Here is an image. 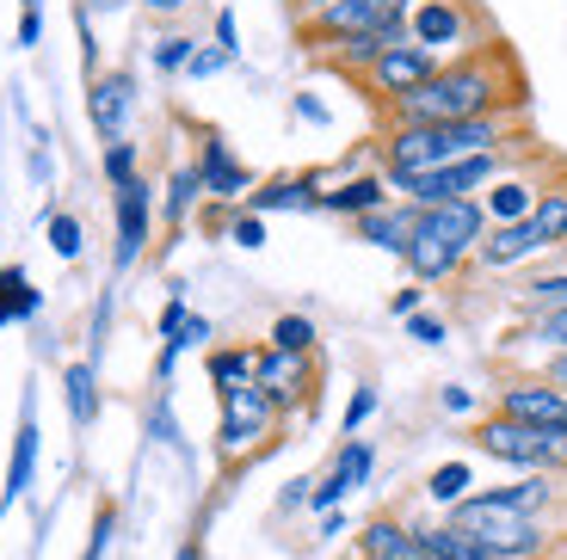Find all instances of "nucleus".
I'll list each match as a JSON object with an SVG mask.
<instances>
[{
  "label": "nucleus",
  "instance_id": "f257e3e1",
  "mask_svg": "<svg viewBox=\"0 0 567 560\" xmlns=\"http://www.w3.org/2000/svg\"><path fill=\"white\" fill-rule=\"evenodd\" d=\"M525 74L512 62L506 43H482L468 56H451L420 93L389 105V124H463V117H494V112H525Z\"/></svg>",
  "mask_w": 567,
  "mask_h": 560
},
{
  "label": "nucleus",
  "instance_id": "f03ea898",
  "mask_svg": "<svg viewBox=\"0 0 567 560\" xmlns=\"http://www.w3.org/2000/svg\"><path fill=\"white\" fill-rule=\"evenodd\" d=\"M451 523H456V530H468L482 548H494L499 560H549V548L561 542V536H555V523L525 518V511H506V505L482 499V492L456 505Z\"/></svg>",
  "mask_w": 567,
  "mask_h": 560
},
{
  "label": "nucleus",
  "instance_id": "7ed1b4c3",
  "mask_svg": "<svg viewBox=\"0 0 567 560\" xmlns=\"http://www.w3.org/2000/svg\"><path fill=\"white\" fill-rule=\"evenodd\" d=\"M475 449L487 463L512 468V475H567V437L561 432H530V425L506 419V413H487L475 419Z\"/></svg>",
  "mask_w": 567,
  "mask_h": 560
},
{
  "label": "nucleus",
  "instance_id": "20e7f679",
  "mask_svg": "<svg viewBox=\"0 0 567 560\" xmlns=\"http://www.w3.org/2000/svg\"><path fill=\"white\" fill-rule=\"evenodd\" d=\"M216 406H223V419H216V456H223V463H247V456H259V449L278 437L284 413H278V401H271L259 382L223 388Z\"/></svg>",
  "mask_w": 567,
  "mask_h": 560
},
{
  "label": "nucleus",
  "instance_id": "39448f33",
  "mask_svg": "<svg viewBox=\"0 0 567 560\" xmlns=\"http://www.w3.org/2000/svg\"><path fill=\"white\" fill-rule=\"evenodd\" d=\"M499 173H512V155H463V160H451V167L420 173V179H413V191H408V204H420V210L463 204V197H482Z\"/></svg>",
  "mask_w": 567,
  "mask_h": 560
},
{
  "label": "nucleus",
  "instance_id": "423d86ee",
  "mask_svg": "<svg viewBox=\"0 0 567 560\" xmlns=\"http://www.w3.org/2000/svg\"><path fill=\"white\" fill-rule=\"evenodd\" d=\"M475 31H482V19H475V7H468V0H420V7H413V19H408V43L439 50L444 62L468 56V50H482V43H475Z\"/></svg>",
  "mask_w": 567,
  "mask_h": 560
},
{
  "label": "nucleus",
  "instance_id": "0eeeda50",
  "mask_svg": "<svg viewBox=\"0 0 567 560\" xmlns=\"http://www.w3.org/2000/svg\"><path fill=\"white\" fill-rule=\"evenodd\" d=\"M494 413H506V419L530 425V432H561L567 437V394L555 388L549 376H506L494 388Z\"/></svg>",
  "mask_w": 567,
  "mask_h": 560
},
{
  "label": "nucleus",
  "instance_id": "6e6552de",
  "mask_svg": "<svg viewBox=\"0 0 567 560\" xmlns=\"http://www.w3.org/2000/svg\"><path fill=\"white\" fill-rule=\"evenodd\" d=\"M439 69H444L439 50H425V43H395V50H383V62H377V69L364 74V86H370V98H377V105L389 112L395 98L420 93V86L432 81Z\"/></svg>",
  "mask_w": 567,
  "mask_h": 560
},
{
  "label": "nucleus",
  "instance_id": "1a4fd4ad",
  "mask_svg": "<svg viewBox=\"0 0 567 560\" xmlns=\"http://www.w3.org/2000/svg\"><path fill=\"white\" fill-rule=\"evenodd\" d=\"M487 210H482V197H463V204H439V210H420V235L425 240H439L451 259H475V247L487 240Z\"/></svg>",
  "mask_w": 567,
  "mask_h": 560
},
{
  "label": "nucleus",
  "instance_id": "9d476101",
  "mask_svg": "<svg viewBox=\"0 0 567 560\" xmlns=\"http://www.w3.org/2000/svg\"><path fill=\"white\" fill-rule=\"evenodd\" d=\"M370 475H377V449H370L364 437H346V444L333 449V468H327V475L315 480L309 505H315V511H321V518H327V511H340V505L352 499V492L364 487Z\"/></svg>",
  "mask_w": 567,
  "mask_h": 560
},
{
  "label": "nucleus",
  "instance_id": "9b49d317",
  "mask_svg": "<svg viewBox=\"0 0 567 560\" xmlns=\"http://www.w3.org/2000/svg\"><path fill=\"white\" fill-rule=\"evenodd\" d=\"M86 117H93V129L105 142H124L130 117H136V74L130 69L93 74V86H86Z\"/></svg>",
  "mask_w": 567,
  "mask_h": 560
},
{
  "label": "nucleus",
  "instance_id": "f8f14e48",
  "mask_svg": "<svg viewBox=\"0 0 567 560\" xmlns=\"http://www.w3.org/2000/svg\"><path fill=\"white\" fill-rule=\"evenodd\" d=\"M482 499L506 505V511H525V518H543V523H555L567 511L561 475H512V480H499V487H482Z\"/></svg>",
  "mask_w": 567,
  "mask_h": 560
},
{
  "label": "nucleus",
  "instance_id": "ddd939ff",
  "mask_svg": "<svg viewBox=\"0 0 567 560\" xmlns=\"http://www.w3.org/2000/svg\"><path fill=\"white\" fill-rule=\"evenodd\" d=\"M254 382L278 401V413H290L297 401H309L315 388V357H297V351H278V345H259V370Z\"/></svg>",
  "mask_w": 567,
  "mask_h": 560
},
{
  "label": "nucleus",
  "instance_id": "4468645a",
  "mask_svg": "<svg viewBox=\"0 0 567 560\" xmlns=\"http://www.w3.org/2000/svg\"><path fill=\"white\" fill-rule=\"evenodd\" d=\"M117 266H136L142 252H148V222H155V185L148 179H130L117 185Z\"/></svg>",
  "mask_w": 567,
  "mask_h": 560
},
{
  "label": "nucleus",
  "instance_id": "2eb2a0df",
  "mask_svg": "<svg viewBox=\"0 0 567 560\" xmlns=\"http://www.w3.org/2000/svg\"><path fill=\"white\" fill-rule=\"evenodd\" d=\"M198 173H204V197H216V204H247L254 197V173L235 160V148L216 129H204L198 142Z\"/></svg>",
  "mask_w": 567,
  "mask_h": 560
},
{
  "label": "nucleus",
  "instance_id": "dca6fc26",
  "mask_svg": "<svg viewBox=\"0 0 567 560\" xmlns=\"http://www.w3.org/2000/svg\"><path fill=\"white\" fill-rule=\"evenodd\" d=\"M321 173H278V179L254 185L247 210L254 216H297V210H321Z\"/></svg>",
  "mask_w": 567,
  "mask_h": 560
},
{
  "label": "nucleus",
  "instance_id": "f3484780",
  "mask_svg": "<svg viewBox=\"0 0 567 560\" xmlns=\"http://www.w3.org/2000/svg\"><path fill=\"white\" fill-rule=\"evenodd\" d=\"M383 204H395L383 167L352 173V179H340V185H327V191H321V210H327V216H346V222H364V216H377Z\"/></svg>",
  "mask_w": 567,
  "mask_h": 560
},
{
  "label": "nucleus",
  "instance_id": "a211bd4d",
  "mask_svg": "<svg viewBox=\"0 0 567 560\" xmlns=\"http://www.w3.org/2000/svg\"><path fill=\"white\" fill-rule=\"evenodd\" d=\"M352 235L364 240V247H377V252H395V259H408V247L420 240V204L395 197V204H383L377 216L352 222Z\"/></svg>",
  "mask_w": 567,
  "mask_h": 560
},
{
  "label": "nucleus",
  "instance_id": "6ab92c4d",
  "mask_svg": "<svg viewBox=\"0 0 567 560\" xmlns=\"http://www.w3.org/2000/svg\"><path fill=\"white\" fill-rule=\"evenodd\" d=\"M537 191H543V179H530L525 167L499 173V179L482 191V210H487V222H494V228H506V222H525V216L537 210Z\"/></svg>",
  "mask_w": 567,
  "mask_h": 560
},
{
  "label": "nucleus",
  "instance_id": "aec40b11",
  "mask_svg": "<svg viewBox=\"0 0 567 560\" xmlns=\"http://www.w3.org/2000/svg\"><path fill=\"white\" fill-rule=\"evenodd\" d=\"M543 252V235L525 222H506V228H487V240L475 247V266L482 271H512V266H525V259H537Z\"/></svg>",
  "mask_w": 567,
  "mask_h": 560
},
{
  "label": "nucleus",
  "instance_id": "412c9836",
  "mask_svg": "<svg viewBox=\"0 0 567 560\" xmlns=\"http://www.w3.org/2000/svg\"><path fill=\"white\" fill-rule=\"evenodd\" d=\"M358 560H425V548L408 518H370L358 530Z\"/></svg>",
  "mask_w": 567,
  "mask_h": 560
},
{
  "label": "nucleus",
  "instance_id": "4be33fe9",
  "mask_svg": "<svg viewBox=\"0 0 567 560\" xmlns=\"http://www.w3.org/2000/svg\"><path fill=\"white\" fill-rule=\"evenodd\" d=\"M413 523V536H420V548H425V560H499L494 548H482L468 530H456L451 518H408Z\"/></svg>",
  "mask_w": 567,
  "mask_h": 560
},
{
  "label": "nucleus",
  "instance_id": "5701e85b",
  "mask_svg": "<svg viewBox=\"0 0 567 560\" xmlns=\"http://www.w3.org/2000/svg\"><path fill=\"white\" fill-rule=\"evenodd\" d=\"M31 475H38V419H19V432H13V456H7V487H0V511H13L19 499H25V487H31Z\"/></svg>",
  "mask_w": 567,
  "mask_h": 560
},
{
  "label": "nucleus",
  "instance_id": "b1692460",
  "mask_svg": "<svg viewBox=\"0 0 567 560\" xmlns=\"http://www.w3.org/2000/svg\"><path fill=\"white\" fill-rule=\"evenodd\" d=\"M463 499H475V463H463V456H451V463L425 468V505H439L444 518H451Z\"/></svg>",
  "mask_w": 567,
  "mask_h": 560
},
{
  "label": "nucleus",
  "instance_id": "393cba45",
  "mask_svg": "<svg viewBox=\"0 0 567 560\" xmlns=\"http://www.w3.org/2000/svg\"><path fill=\"white\" fill-rule=\"evenodd\" d=\"M530 228L543 235V252H555V259L567 252V179H555V185H543V191H537Z\"/></svg>",
  "mask_w": 567,
  "mask_h": 560
},
{
  "label": "nucleus",
  "instance_id": "a878e982",
  "mask_svg": "<svg viewBox=\"0 0 567 560\" xmlns=\"http://www.w3.org/2000/svg\"><path fill=\"white\" fill-rule=\"evenodd\" d=\"M62 401H69V419L74 425H93V419H100V370H93V364H69V370H62Z\"/></svg>",
  "mask_w": 567,
  "mask_h": 560
},
{
  "label": "nucleus",
  "instance_id": "bb28decb",
  "mask_svg": "<svg viewBox=\"0 0 567 560\" xmlns=\"http://www.w3.org/2000/svg\"><path fill=\"white\" fill-rule=\"evenodd\" d=\"M204 370H210V388L216 394L241 388V382H254V370H259V345H216Z\"/></svg>",
  "mask_w": 567,
  "mask_h": 560
},
{
  "label": "nucleus",
  "instance_id": "cd10ccee",
  "mask_svg": "<svg viewBox=\"0 0 567 560\" xmlns=\"http://www.w3.org/2000/svg\"><path fill=\"white\" fill-rule=\"evenodd\" d=\"M198 197H204V173H198V167H173L167 185H161V216L179 228L185 216L198 210Z\"/></svg>",
  "mask_w": 567,
  "mask_h": 560
},
{
  "label": "nucleus",
  "instance_id": "c85d7f7f",
  "mask_svg": "<svg viewBox=\"0 0 567 560\" xmlns=\"http://www.w3.org/2000/svg\"><path fill=\"white\" fill-rule=\"evenodd\" d=\"M518 345H543V351H567V309H549V314H525V326L506 333V351Z\"/></svg>",
  "mask_w": 567,
  "mask_h": 560
},
{
  "label": "nucleus",
  "instance_id": "c756f323",
  "mask_svg": "<svg viewBox=\"0 0 567 560\" xmlns=\"http://www.w3.org/2000/svg\"><path fill=\"white\" fill-rule=\"evenodd\" d=\"M401 266L413 271V283H444V278H456V271H463V259H451V252L439 247V240H413L408 247V259H401Z\"/></svg>",
  "mask_w": 567,
  "mask_h": 560
},
{
  "label": "nucleus",
  "instance_id": "7c9ffc66",
  "mask_svg": "<svg viewBox=\"0 0 567 560\" xmlns=\"http://www.w3.org/2000/svg\"><path fill=\"white\" fill-rule=\"evenodd\" d=\"M518 309L525 314H549V309H567V271H537V278L518 283Z\"/></svg>",
  "mask_w": 567,
  "mask_h": 560
},
{
  "label": "nucleus",
  "instance_id": "2f4dec72",
  "mask_svg": "<svg viewBox=\"0 0 567 560\" xmlns=\"http://www.w3.org/2000/svg\"><path fill=\"white\" fill-rule=\"evenodd\" d=\"M266 345L297 351V357H315L321 333H315V321H309V314H278V321H271V333H266Z\"/></svg>",
  "mask_w": 567,
  "mask_h": 560
},
{
  "label": "nucleus",
  "instance_id": "473e14b6",
  "mask_svg": "<svg viewBox=\"0 0 567 560\" xmlns=\"http://www.w3.org/2000/svg\"><path fill=\"white\" fill-rule=\"evenodd\" d=\"M198 56V38H185V31H161L155 38V69L161 74H185Z\"/></svg>",
  "mask_w": 567,
  "mask_h": 560
},
{
  "label": "nucleus",
  "instance_id": "72a5a7b5",
  "mask_svg": "<svg viewBox=\"0 0 567 560\" xmlns=\"http://www.w3.org/2000/svg\"><path fill=\"white\" fill-rule=\"evenodd\" d=\"M105 179H112V185L142 179V148H136V142H105Z\"/></svg>",
  "mask_w": 567,
  "mask_h": 560
},
{
  "label": "nucleus",
  "instance_id": "f704fd0d",
  "mask_svg": "<svg viewBox=\"0 0 567 560\" xmlns=\"http://www.w3.org/2000/svg\"><path fill=\"white\" fill-rule=\"evenodd\" d=\"M228 240H235L241 252H259V247H266V216H254V210L241 204V210L228 216Z\"/></svg>",
  "mask_w": 567,
  "mask_h": 560
},
{
  "label": "nucleus",
  "instance_id": "c9c22d12",
  "mask_svg": "<svg viewBox=\"0 0 567 560\" xmlns=\"http://www.w3.org/2000/svg\"><path fill=\"white\" fill-rule=\"evenodd\" d=\"M370 413H377V382H358V388H352V401H346L340 432H346V437H358V432L370 425Z\"/></svg>",
  "mask_w": 567,
  "mask_h": 560
},
{
  "label": "nucleus",
  "instance_id": "e433bc0d",
  "mask_svg": "<svg viewBox=\"0 0 567 560\" xmlns=\"http://www.w3.org/2000/svg\"><path fill=\"white\" fill-rule=\"evenodd\" d=\"M50 252H56V259H81V222H74L69 210L50 216Z\"/></svg>",
  "mask_w": 567,
  "mask_h": 560
},
{
  "label": "nucleus",
  "instance_id": "4c0bfd02",
  "mask_svg": "<svg viewBox=\"0 0 567 560\" xmlns=\"http://www.w3.org/2000/svg\"><path fill=\"white\" fill-rule=\"evenodd\" d=\"M112 536H117V511H112V505H100V518H93V536H86L81 560H105V554H112Z\"/></svg>",
  "mask_w": 567,
  "mask_h": 560
},
{
  "label": "nucleus",
  "instance_id": "58836bf2",
  "mask_svg": "<svg viewBox=\"0 0 567 560\" xmlns=\"http://www.w3.org/2000/svg\"><path fill=\"white\" fill-rule=\"evenodd\" d=\"M408 339H420V345H444V339H451V326H444V314L420 309V314H408Z\"/></svg>",
  "mask_w": 567,
  "mask_h": 560
},
{
  "label": "nucleus",
  "instance_id": "ea45409f",
  "mask_svg": "<svg viewBox=\"0 0 567 560\" xmlns=\"http://www.w3.org/2000/svg\"><path fill=\"white\" fill-rule=\"evenodd\" d=\"M216 50L223 56H241V19H235V7H216Z\"/></svg>",
  "mask_w": 567,
  "mask_h": 560
},
{
  "label": "nucleus",
  "instance_id": "a19ab883",
  "mask_svg": "<svg viewBox=\"0 0 567 560\" xmlns=\"http://www.w3.org/2000/svg\"><path fill=\"white\" fill-rule=\"evenodd\" d=\"M185 321H192V309H185V295L173 290V295H167V309H161V321H155V333H161V339H179Z\"/></svg>",
  "mask_w": 567,
  "mask_h": 560
},
{
  "label": "nucleus",
  "instance_id": "79ce46f5",
  "mask_svg": "<svg viewBox=\"0 0 567 560\" xmlns=\"http://www.w3.org/2000/svg\"><path fill=\"white\" fill-rule=\"evenodd\" d=\"M439 406L451 413V419H468V413H475V388H463V382H444V388H439Z\"/></svg>",
  "mask_w": 567,
  "mask_h": 560
},
{
  "label": "nucleus",
  "instance_id": "37998d69",
  "mask_svg": "<svg viewBox=\"0 0 567 560\" xmlns=\"http://www.w3.org/2000/svg\"><path fill=\"white\" fill-rule=\"evenodd\" d=\"M228 62H235V56H223V50L210 43V50H198V56H192V69H185V81H210V74H223Z\"/></svg>",
  "mask_w": 567,
  "mask_h": 560
},
{
  "label": "nucleus",
  "instance_id": "c03bdc74",
  "mask_svg": "<svg viewBox=\"0 0 567 560\" xmlns=\"http://www.w3.org/2000/svg\"><path fill=\"white\" fill-rule=\"evenodd\" d=\"M19 43H25V50H38V43H43V13H38V0H25V7H19Z\"/></svg>",
  "mask_w": 567,
  "mask_h": 560
},
{
  "label": "nucleus",
  "instance_id": "a18cd8bd",
  "mask_svg": "<svg viewBox=\"0 0 567 560\" xmlns=\"http://www.w3.org/2000/svg\"><path fill=\"white\" fill-rule=\"evenodd\" d=\"M204 339H210V321H204V314H192V321H185V333H179V339H161V345L192 351V345H204Z\"/></svg>",
  "mask_w": 567,
  "mask_h": 560
},
{
  "label": "nucleus",
  "instance_id": "49530a36",
  "mask_svg": "<svg viewBox=\"0 0 567 560\" xmlns=\"http://www.w3.org/2000/svg\"><path fill=\"white\" fill-rule=\"evenodd\" d=\"M297 117H302V124H327L333 112H327V98H321V93H297Z\"/></svg>",
  "mask_w": 567,
  "mask_h": 560
},
{
  "label": "nucleus",
  "instance_id": "de8ad7c7",
  "mask_svg": "<svg viewBox=\"0 0 567 560\" xmlns=\"http://www.w3.org/2000/svg\"><path fill=\"white\" fill-rule=\"evenodd\" d=\"M420 302H425V283H408V290H395V302H389V309L408 321V314H420Z\"/></svg>",
  "mask_w": 567,
  "mask_h": 560
},
{
  "label": "nucleus",
  "instance_id": "09e8293b",
  "mask_svg": "<svg viewBox=\"0 0 567 560\" xmlns=\"http://www.w3.org/2000/svg\"><path fill=\"white\" fill-rule=\"evenodd\" d=\"M309 492H315V480H290V487L278 492V511H297V505H309Z\"/></svg>",
  "mask_w": 567,
  "mask_h": 560
},
{
  "label": "nucleus",
  "instance_id": "8fccbe9b",
  "mask_svg": "<svg viewBox=\"0 0 567 560\" xmlns=\"http://www.w3.org/2000/svg\"><path fill=\"white\" fill-rule=\"evenodd\" d=\"M148 425H155V437H161V444H179V432H173V413H167V401H155V419H148Z\"/></svg>",
  "mask_w": 567,
  "mask_h": 560
},
{
  "label": "nucleus",
  "instance_id": "3c124183",
  "mask_svg": "<svg viewBox=\"0 0 567 560\" xmlns=\"http://www.w3.org/2000/svg\"><path fill=\"white\" fill-rule=\"evenodd\" d=\"M537 376H549V382H555V388H561V394H567V351H549V364H543V370H537Z\"/></svg>",
  "mask_w": 567,
  "mask_h": 560
},
{
  "label": "nucleus",
  "instance_id": "603ef678",
  "mask_svg": "<svg viewBox=\"0 0 567 560\" xmlns=\"http://www.w3.org/2000/svg\"><path fill=\"white\" fill-rule=\"evenodd\" d=\"M142 7H148V13H155V19H179L185 7H192V0H142Z\"/></svg>",
  "mask_w": 567,
  "mask_h": 560
},
{
  "label": "nucleus",
  "instance_id": "864d4df0",
  "mask_svg": "<svg viewBox=\"0 0 567 560\" xmlns=\"http://www.w3.org/2000/svg\"><path fill=\"white\" fill-rule=\"evenodd\" d=\"M346 530V511H327V518H321V536H327V542H333V536H340Z\"/></svg>",
  "mask_w": 567,
  "mask_h": 560
},
{
  "label": "nucleus",
  "instance_id": "5fc2aeb1",
  "mask_svg": "<svg viewBox=\"0 0 567 560\" xmlns=\"http://www.w3.org/2000/svg\"><path fill=\"white\" fill-rule=\"evenodd\" d=\"M173 560H204V548H198V536H192V542H179V554Z\"/></svg>",
  "mask_w": 567,
  "mask_h": 560
},
{
  "label": "nucleus",
  "instance_id": "6e6d98bb",
  "mask_svg": "<svg viewBox=\"0 0 567 560\" xmlns=\"http://www.w3.org/2000/svg\"><path fill=\"white\" fill-rule=\"evenodd\" d=\"M7 321H19V314H13V302H7V295H0V326H7Z\"/></svg>",
  "mask_w": 567,
  "mask_h": 560
},
{
  "label": "nucleus",
  "instance_id": "4d7b16f0",
  "mask_svg": "<svg viewBox=\"0 0 567 560\" xmlns=\"http://www.w3.org/2000/svg\"><path fill=\"white\" fill-rule=\"evenodd\" d=\"M321 7H340V0H309V13H321Z\"/></svg>",
  "mask_w": 567,
  "mask_h": 560
},
{
  "label": "nucleus",
  "instance_id": "13d9d810",
  "mask_svg": "<svg viewBox=\"0 0 567 560\" xmlns=\"http://www.w3.org/2000/svg\"><path fill=\"white\" fill-rule=\"evenodd\" d=\"M555 266H561V271H567V252H561V259H555Z\"/></svg>",
  "mask_w": 567,
  "mask_h": 560
}]
</instances>
